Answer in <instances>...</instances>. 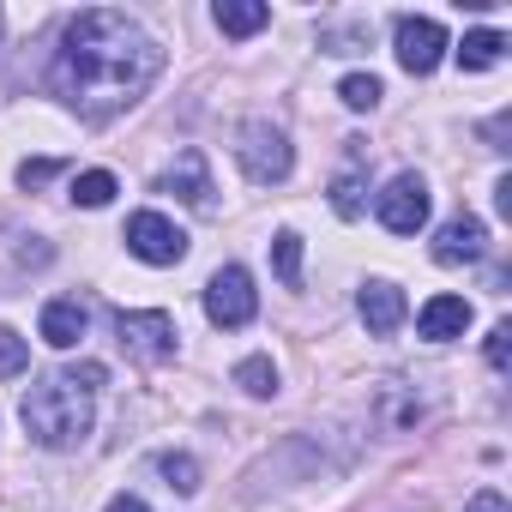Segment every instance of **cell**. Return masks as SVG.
<instances>
[{
    "label": "cell",
    "instance_id": "2",
    "mask_svg": "<svg viewBox=\"0 0 512 512\" xmlns=\"http://www.w3.org/2000/svg\"><path fill=\"white\" fill-rule=\"evenodd\" d=\"M103 380H109L103 362H79V368H61V374L37 380L25 392V428H31V440L49 446V452L79 446L91 434V398L103 392Z\"/></svg>",
    "mask_w": 512,
    "mask_h": 512
},
{
    "label": "cell",
    "instance_id": "15",
    "mask_svg": "<svg viewBox=\"0 0 512 512\" xmlns=\"http://www.w3.org/2000/svg\"><path fill=\"white\" fill-rule=\"evenodd\" d=\"M500 55H506V37H500V31H470V37L458 43V67H464V73H482V67H494Z\"/></svg>",
    "mask_w": 512,
    "mask_h": 512
},
{
    "label": "cell",
    "instance_id": "18",
    "mask_svg": "<svg viewBox=\"0 0 512 512\" xmlns=\"http://www.w3.org/2000/svg\"><path fill=\"white\" fill-rule=\"evenodd\" d=\"M115 193H121V181H115L109 169H85V175H73V205H91V211H97V205H109Z\"/></svg>",
    "mask_w": 512,
    "mask_h": 512
},
{
    "label": "cell",
    "instance_id": "9",
    "mask_svg": "<svg viewBox=\"0 0 512 512\" xmlns=\"http://www.w3.org/2000/svg\"><path fill=\"white\" fill-rule=\"evenodd\" d=\"M482 253H488V229H482V217H452L440 235H434V260L440 266H476L482 260Z\"/></svg>",
    "mask_w": 512,
    "mask_h": 512
},
{
    "label": "cell",
    "instance_id": "8",
    "mask_svg": "<svg viewBox=\"0 0 512 512\" xmlns=\"http://www.w3.org/2000/svg\"><path fill=\"white\" fill-rule=\"evenodd\" d=\"M392 37H398V67L416 73V79H428V73L440 67V55H446V31H440L434 19L404 13V19L392 25Z\"/></svg>",
    "mask_w": 512,
    "mask_h": 512
},
{
    "label": "cell",
    "instance_id": "22",
    "mask_svg": "<svg viewBox=\"0 0 512 512\" xmlns=\"http://www.w3.org/2000/svg\"><path fill=\"white\" fill-rule=\"evenodd\" d=\"M362 193H368V187H362V175H356V169H350V175H338V181H332V211H338V217H362V205H368Z\"/></svg>",
    "mask_w": 512,
    "mask_h": 512
},
{
    "label": "cell",
    "instance_id": "10",
    "mask_svg": "<svg viewBox=\"0 0 512 512\" xmlns=\"http://www.w3.org/2000/svg\"><path fill=\"white\" fill-rule=\"evenodd\" d=\"M356 308H362V326L374 332V338H392L398 326H404V290L398 284H362V296H356Z\"/></svg>",
    "mask_w": 512,
    "mask_h": 512
},
{
    "label": "cell",
    "instance_id": "26",
    "mask_svg": "<svg viewBox=\"0 0 512 512\" xmlns=\"http://www.w3.org/2000/svg\"><path fill=\"white\" fill-rule=\"evenodd\" d=\"M103 512H151V506H145V500H139V494H115V500H109V506H103Z\"/></svg>",
    "mask_w": 512,
    "mask_h": 512
},
{
    "label": "cell",
    "instance_id": "14",
    "mask_svg": "<svg viewBox=\"0 0 512 512\" xmlns=\"http://www.w3.org/2000/svg\"><path fill=\"white\" fill-rule=\"evenodd\" d=\"M211 19H217L223 37H253V31L272 25V7H260V0H217Z\"/></svg>",
    "mask_w": 512,
    "mask_h": 512
},
{
    "label": "cell",
    "instance_id": "5",
    "mask_svg": "<svg viewBox=\"0 0 512 512\" xmlns=\"http://www.w3.org/2000/svg\"><path fill=\"white\" fill-rule=\"evenodd\" d=\"M127 253L145 266H181L187 260V229H175L163 211H133L127 217Z\"/></svg>",
    "mask_w": 512,
    "mask_h": 512
},
{
    "label": "cell",
    "instance_id": "21",
    "mask_svg": "<svg viewBox=\"0 0 512 512\" xmlns=\"http://www.w3.org/2000/svg\"><path fill=\"white\" fill-rule=\"evenodd\" d=\"M338 97H344L350 109H380V97H386V85H380L374 73H350V79L338 85Z\"/></svg>",
    "mask_w": 512,
    "mask_h": 512
},
{
    "label": "cell",
    "instance_id": "11",
    "mask_svg": "<svg viewBox=\"0 0 512 512\" xmlns=\"http://www.w3.org/2000/svg\"><path fill=\"white\" fill-rule=\"evenodd\" d=\"M163 187H169L175 199H187L193 211H211V169H205V151H181V157L169 163Z\"/></svg>",
    "mask_w": 512,
    "mask_h": 512
},
{
    "label": "cell",
    "instance_id": "16",
    "mask_svg": "<svg viewBox=\"0 0 512 512\" xmlns=\"http://www.w3.org/2000/svg\"><path fill=\"white\" fill-rule=\"evenodd\" d=\"M272 266H278V278L290 290H302V235L296 229H278L272 235Z\"/></svg>",
    "mask_w": 512,
    "mask_h": 512
},
{
    "label": "cell",
    "instance_id": "12",
    "mask_svg": "<svg viewBox=\"0 0 512 512\" xmlns=\"http://www.w3.org/2000/svg\"><path fill=\"white\" fill-rule=\"evenodd\" d=\"M464 326H470V302H464V296H434V302L416 314V332H422L428 344L464 338Z\"/></svg>",
    "mask_w": 512,
    "mask_h": 512
},
{
    "label": "cell",
    "instance_id": "4",
    "mask_svg": "<svg viewBox=\"0 0 512 512\" xmlns=\"http://www.w3.org/2000/svg\"><path fill=\"white\" fill-rule=\"evenodd\" d=\"M253 314H260L253 278H247L241 266H223V272H211V284H205V320H211V326H223V332H241Z\"/></svg>",
    "mask_w": 512,
    "mask_h": 512
},
{
    "label": "cell",
    "instance_id": "6",
    "mask_svg": "<svg viewBox=\"0 0 512 512\" xmlns=\"http://www.w3.org/2000/svg\"><path fill=\"white\" fill-rule=\"evenodd\" d=\"M115 338H121V350L139 356V362H169L181 332H175V320H169L163 308H157V314H127V308H121V314H115Z\"/></svg>",
    "mask_w": 512,
    "mask_h": 512
},
{
    "label": "cell",
    "instance_id": "7",
    "mask_svg": "<svg viewBox=\"0 0 512 512\" xmlns=\"http://www.w3.org/2000/svg\"><path fill=\"white\" fill-rule=\"evenodd\" d=\"M374 211H380V223H386L392 235H416V229L428 223V181H422V175H392L386 193L374 199Z\"/></svg>",
    "mask_w": 512,
    "mask_h": 512
},
{
    "label": "cell",
    "instance_id": "19",
    "mask_svg": "<svg viewBox=\"0 0 512 512\" xmlns=\"http://www.w3.org/2000/svg\"><path fill=\"white\" fill-rule=\"evenodd\" d=\"M157 470H163V482L175 494H199V464L187 452H157Z\"/></svg>",
    "mask_w": 512,
    "mask_h": 512
},
{
    "label": "cell",
    "instance_id": "24",
    "mask_svg": "<svg viewBox=\"0 0 512 512\" xmlns=\"http://www.w3.org/2000/svg\"><path fill=\"white\" fill-rule=\"evenodd\" d=\"M488 368H494V374H506V368H512V326H506V320L488 332Z\"/></svg>",
    "mask_w": 512,
    "mask_h": 512
},
{
    "label": "cell",
    "instance_id": "13",
    "mask_svg": "<svg viewBox=\"0 0 512 512\" xmlns=\"http://www.w3.org/2000/svg\"><path fill=\"white\" fill-rule=\"evenodd\" d=\"M85 326H91V308H85L79 296L43 308V344H55V350H73V344L85 338Z\"/></svg>",
    "mask_w": 512,
    "mask_h": 512
},
{
    "label": "cell",
    "instance_id": "23",
    "mask_svg": "<svg viewBox=\"0 0 512 512\" xmlns=\"http://www.w3.org/2000/svg\"><path fill=\"white\" fill-rule=\"evenodd\" d=\"M61 169H67L61 157H25V163H19V187H43V181H55Z\"/></svg>",
    "mask_w": 512,
    "mask_h": 512
},
{
    "label": "cell",
    "instance_id": "25",
    "mask_svg": "<svg viewBox=\"0 0 512 512\" xmlns=\"http://www.w3.org/2000/svg\"><path fill=\"white\" fill-rule=\"evenodd\" d=\"M464 512H512V506H506V494H500V488H482Z\"/></svg>",
    "mask_w": 512,
    "mask_h": 512
},
{
    "label": "cell",
    "instance_id": "17",
    "mask_svg": "<svg viewBox=\"0 0 512 512\" xmlns=\"http://www.w3.org/2000/svg\"><path fill=\"white\" fill-rule=\"evenodd\" d=\"M235 386H241L247 398H272V392H278V368H272V356H247V362L235 368Z\"/></svg>",
    "mask_w": 512,
    "mask_h": 512
},
{
    "label": "cell",
    "instance_id": "20",
    "mask_svg": "<svg viewBox=\"0 0 512 512\" xmlns=\"http://www.w3.org/2000/svg\"><path fill=\"white\" fill-rule=\"evenodd\" d=\"M25 368H31V344L13 326H0V380H19Z\"/></svg>",
    "mask_w": 512,
    "mask_h": 512
},
{
    "label": "cell",
    "instance_id": "1",
    "mask_svg": "<svg viewBox=\"0 0 512 512\" xmlns=\"http://www.w3.org/2000/svg\"><path fill=\"white\" fill-rule=\"evenodd\" d=\"M157 73H163V49H157L127 13L91 7V13L67 19L61 55H55V91H61L79 115L103 121V115L139 103Z\"/></svg>",
    "mask_w": 512,
    "mask_h": 512
},
{
    "label": "cell",
    "instance_id": "3",
    "mask_svg": "<svg viewBox=\"0 0 512 512\" xmlns=\"http://www.w3.org/2000/svg\"><path fill=\"white\" fill-rule=\"evenodd\" d=\"M235 157H241L247 181H260V187H278V181H290V169H296V151H290V139H284L272 121H241Z\"/></svg>",
    "mask_w": 512,
    "mask_h": 512
}]
</instances>
